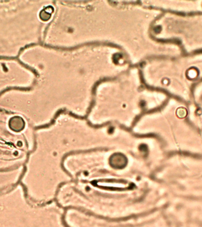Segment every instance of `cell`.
<instances>
[{"label": "cell", "instance_id": "1", "mask_svg": "<svg viewBox=\"0 0 202 227\" xmlns=\"http://www.w3.org/2000/svg\"><path fill=\"white\" fill-rule=\"evenodd\" d=\"M24 125V121L21 117H14L11 118L10 120V128L15 132H19L22 130H23Z\"/></svg>", "mask_w": 202, "mask_h": 227}]
</instances>
